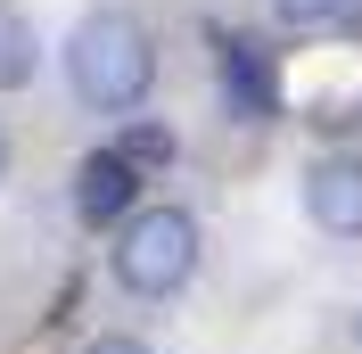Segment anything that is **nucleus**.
I'll list each match as a JSON object with an SVG mask.
<instances>
[{
	"label": "nucleus",
	"mask_w": 362,
	"mask_h": 354,
	"mask_svg": "<svg viewBox=\"0 0 362 354\" xmlns=\"http://www.w3.org/2000/svg\"><path fill=\"white\" fill-rule=\"evenodd\" d=\"M305 215L329 239H362V156H313L305 165Z\"/></svg>",
	"instance_id": "obj_4"
},
{
	"label": "nucleus",
	"mask_w": 362,
	"mask_h": 354,
	"mask_svg": "<svg viewBox=\"0 0 362 354\" xmlns=\"http://www.w3.org/2000/svg\"><path fill=\"white\" fill-rule=\"evenodd\" d=\"M33 74H42V33H33L25 8L0 0V91H25Z\"/></svg>",
	"instance_id": "obj_6"
},
{
	"label": "nucleus",
	"mask_w": 362,
	"mask_h": 354,
	"mask_svg": "<svg viewBox=\"0 0 362 354\" xmlns=\"http://www.w3.org/2000/svg\"><path fill=\"white\" fill-rule=\"evenodd\" d=\"M115 149L132 156V165H165V156H173V132H165V124H132Z\"/></svg>",
	"instance_id": "obj_7"
},
{
	"label": "nucleus",
	"mask_w": 362,
	"mask_h": 354,
	"mask_svg": "<svg viewBox=\"0 0 362 354\" xmlns=\"http://www.w3.org/2000/svg\"><path fill=\"white\" fill-rule=\"evenodd\" d=\"M223 91H230V108L247 115V124H272L280 115V74H272V58L247 33H223Z\"/></svg>",
	"instance_id": "obj_5"
},
{
	"label": "nucleus",
	"mask_w": 362,
	"mask_h": 354,
	"mask_svg": "<svg viewBox=\"0 0 362 354\" xmlns=\"http://www.w3.org/2000/svg\"><path fill=\"white\" fill-rule=\"evenodd\" d=\"M354 346H362V313H354Z\"/></svg>",
	"instance_id": "obj_11"
},
{
	"label": "nucleus",
	"mask_w": 362,
	"mask_h": 354,
	"mask_svg": "<svg viewBox=\"0 0 362 354\" xmlns=\"http://www.w3.org/2000/svg\"><path fill=\"white\" fill-rule=\"evenodd\" d=\"M115 280L132 297H181L198 272V215L189 206H140L115 222Z\"/></svg>",
	"instance_id": "obj_2"
},
{
	"label": "nucleus",
	"mask_w": 362,
	"mask_h": 354,
	"mask_svg": "<svg viewBox=\"0 0 362 354\" xmlns=\"http://www.w3.org/2000/svg\"><path fill=\"white\" fill-rule=\"evenodd\" d=\"M272 8H280L288 25H338L346 8H354V0H272Z\"/></svg>",
	"instance_id": "obj_8"
},
{
	"label": "nucleus",
	"mask_w": 362,
	"mask_h": 354,
	"mask_svg": "<svg viewBox=\"0 0 362 354\" xmlns=\"http://www.w3.org/2000/svg\"><path fill=\"white\" fill-rule=\"evenodd\" d=\"M74 215L90 231H115L124 215H140V165L124 149H90L83 173H74Z\"/></svg>",
	"instance_id": "obj_3"
},
{
	"label": "nucleus",
	"mask_w": 362,
	"mask_h": 354,
	"mask_svg": "<svg viewBox=\"0 0 362 354\" xmlns=\"http://www.w3.org/2000/svg\"><path fill=\"white\" fill-rule=\"evenodd\" d=\"M83 354H148V346H140V338H124V330H107V338H90Z\"/></svg>",
	"instance_id": "obj_9"
},
{
	"label": "nucleus",
	"mask_w": 362,
	"mask_h": 354,
	"mask_svg": "<svg viewBox=\"0 0 362 354\" xmlns=\"http://www.w3.org/2000/svg\"><path fill=\"white\" fill-rule=\"evenodd\" d=\"M0 181H8V132H0Z\"/></svg>",
	"instance_id": "obj_10"
},
{
	"label": "nucleus",
	"mask_w": 362,
	"mask_h": 354,
	"mask_svg": "<svg viewBox=\"0 0 362 354\" xmlns=\"http://www.w3.org/2000/svg\"><path fill=\"white\" fill-rule=\"evenodd\" d=\"M66 83L83 108L99 115H132L157 83V42H148V25L124 17V8H90L83 25L66 33Z\"/></svg>",
	"instance_id": "obj_1"
}]
</instances>
